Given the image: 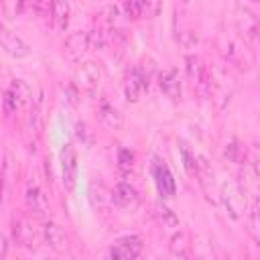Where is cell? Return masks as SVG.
Listing matches in <instances>:
<instances>
[{"label":"cell","mask_w":260,"mask_h":260,"mask_svg":"<svg viewBox=\"0 0 260 260\" xmlns=\"http://www.w3.org/2000/svg\"><path fill=\"white\" fill-rule=\"evenodd\" d=\"M61 181L67 191L75 189L77 181V152L73 142H65L61 148Z\"/></svg>","instance_id":"obj_1"},{"label":"cell","mask_w":260,"mask_h":260,"mask_svg":"<svg viewBox=\"0 0 260 260\" xmlns=\"http://www.w3.org/2000/svg\"><path fill=\"white\" fill-rule=\"evenodd\" d=\"M24 201H26V207L37 213V215H43L47 211V199L43 195V191L37 187V185H30L26 189V195H24Z\"/></svg>","instance_id":"obj_14"},{"label":"cell","mask_w":260,"mask_h":260,"mask_svg":"<svg viewBox=\"0 0 260 260\" xmlns=\"http://www.w3.org/2000/svg\"><path fill=\"white\" fill-rule=\"evenodd\" d=\"M6 252H8V238L0 232V260L6 258Z\"/></svg>","instance_id":"obj_27"},{"label":"cell","mask_w":260,"mask_h":260,"mask_svg":"<svg viewBox=\"0 0 260 260\" xmlns=\"http://www.w3.org/2000/svg\"><path fill=\"white\" fill-rule=\"evenodd\" d=\"M43 110H45V100H43V91H39V95L32 102V110H30V130L39 132L41 124H43Z\"/></svg>","instance_id":"obj_19"},{"label":"cell","mask_w":260,"mask_h":260,"mask_svg":"<svg viewBox=\"0 0 260 260\" xmlns=\"http://www.w3.org/2000/svg\"><path fill=\"white\" fill-rule=\"evenodd\" d=\"M118 167H120L122 173H130L132 167H134V154H132L130 150L122 148V150L118 152Z\"/></svg>","instance_id":"obj_22"},{"label":"cell","mask_w":260,"mask_h":260,"mask_svg":"<svg viewBox=\"0 0 260 260\" xmlns=\"http://www.w3.org/2000/svg\"><path fill=\"white\" fill-rule=\"evenodd\" d=\"M6 91L14 98V102L18 104V108H22L24 104H28V102H30V98H32V91H30L28 83H26V81H22V79H14Z\"/></svg>","instance_id":"obj_17"},{"label":"cell","mask_w":260,"mask_h":260,"mask_svg":"<svg viewBox=\"0 0 260 260\" xmlns=\"http://www.w3.org/2000/svg\"><path fill=\"white\" fill-rule=\"evenodd\" d=\"M100 79H102V69H100V65L93 63V61L83 63V65L77 69V73H75L77 85H81V87L87 89V91L95 89L98 83H100Z\"/></svg>","instance_id":"obj_11"},{"label":"cell","mask_w":260,"mask_h":260,"mask_svg":"<svg viewBox=\"0 0 260 260\" xmlns=\"http://www.w3.org/2000/svg\"><path fill=\"white\" fill-rule=\"evenodd\" d=\"M236 24H238L240 35L246 41H254L256 39V35H258V18L250 8H246V6H238L236 8Z\"/></svg>","instance_id":"obj_10"},{"label":"cell","mask_w":260,"mask_h":260,"mask_svg":"<svg viewBox=\"0 0 260 260\" xmlns=\"http://www.w3.org/2000/svg\"><path fill=\"white\" fill-rule=\"evenodd\" d=\"M2 106H4V114H14L16 110H18V104L14 102V98L8 93V91H4V98H2Z\"/></svg>","instance_id":"obj_25"},{"label":"cell","mask_w":260,"mask_h":260,"mask_svg":"<svg viewBox=\"0 0 260 260\" xmlns=\"http://www.w3.org/2000/svg\"><path fill=\"white\" fill-rule=\"evenodd\" d=\"M12 236L16 240V244L20 248H26L30 252H35L39 248V232L32 225V221L28 217H18L12 225Z\"/></svg>","instance_id":"obj_3"},{"label":"cell","mask_w":260,"mask_h":260,"mask_svg":"<svg viewBox=\"0 0 260 260\" xmlns=\"http://www.w3.org/2000/svg\"><path fill=\"white\" fill-rule=\"evenodd\" d=\"M112 203H116L118 207L122 209H136L138 203H140V197H138V191L126 183V181H120L114 189H112V195H110Z\"/></svg>","instance_id":"obj_9"},{"label":"cell","mask_w":260,"mask_h":260,"mask_svg":"<svg viewBox=\"0 0 260 260\" xmlns=\"http://www.w3.org/2000/svg\"><path fill=\"white\" fill-rule=\"evenodd\" d=\"M148 87V75L140 67H132L124 81V93L128 102H138L144 89Z\"/></svg>","instance_id":"obj_8"},{"label":"cell","mask_w":260,"mask_h":260,"mask_svg":"<svg viewBox=\"0 0 260 260\" xmlns=\"http://www.w3.org/2000/svg\"><path fill=\"white\" fill-rule=\"evenodd\" d=\"M89 49V39H87V32L85 30H75L67 37L65 41V47H63V55L69 63H77L81 61V57L87 53Z\"/></svg>","instance_id":"obj_6"},{"label":"cell","mask_w":260,"mask_h":260,"mask_svg":"<svg viewBox=\"0 0 260 260\" xmlns=\"http://www.w3.org/2000/svg\"><path fill=\"white\" fill-rule=\"evenodd\" d=\"M150 171H152L154 185H156V189H158L160 197H173V195L177 193V183H175V177H173L171 169H169L162 160L154 158V162H152Z\"/></svg>","instance_id":"obj_5"},{"label":"cell","mask_w":260,"mask_h":260,"mask_svg":"<svg viewBox=\"0 0 260 260\" xmlns=\"http://www.w3.org/2000/svg\"><path fill=\"white\" fill-rule=\"evenodd\" d=\"M43 234H45V240L47 244L55 250V252H63L67 248V236L63 232V228L55 221H47L43 225Z\"/></svg>","instance_id":"obj_12"},{"label":"cell","mask_w":260,"mask_h":260,"mask_svg":"<svg viewBox=\"0 0 260 260\" xmlns=\"http://www.w3.org/2000/svg\"><path fill=\"white\" fill-rule=\"evenodd\" d=\"M142 238L140 236H124L114 242L110 256L112 260H136L142 252Z\"/></svg>","instance_id":"obj_4"},{"label":"cell","mask_w":260,"mask_h":260,"mask_svg":"<svg viewBox=\"0 0 260 260\" xmlns=\"http://www.w3.org/2000/svg\"><path fill=\"white\" fill-rule=\"evenodd\" d=\"M100 120H102L108 128H114V130H118V128L124 124V116L120 114V110L114 108V106L108 104V102H102V106H100Z\"/></svg>","instance_id":"obj_15"},{"label":"cell","mask_w":260,"mask_h":260,"mask_svg":"<svg viewBox=\"0 0 260 260\" xmlns=\"http://www.w3.org/2000/svg\"><path fill=\"white\" fill-rule=\"evenodd\" d=\"M181 154H183V165L187 169L189 175H195L197 173V162H195V156L191 154V150L187 146H181Z\"/></svg>","instance_id":"obj_23"},{"label":"cell","mask_w":260,"mask_h":260,"mask_svg":"<svg viewBox=\"0 0 260 260\" xmlns=\"http://www.w3.org/2000/svg\"><path fill=\"white\" fill-rule=\"evenodd\" d=\"M246 225H248V234L252 236L254 242H258V203L252 201L248 217H246Z\"/></svg>","instance_id":"obj_21"},{"label":"cell","mask_w":260,"mask_h":260,"mask_svg":"<svg viewBox=\"0 0 260 260\" xmlns=\"http://www.w3.org/2000/svg\"><path fill=\"white\" fill-rule=\"evenodd\" d=\"M225 57L230 63H234L240 69H250L254 63V55L248 49L246 43L238 41V39H228V47H225Z\"/></svg>","instance_id":"obj_7"},{"label":"cell","mask_w":260,"mask_h":260,"mask_svg":"<svg viewBox=\"0 0 260 260\" xmlns=\"http://www.w3.org/2000/svg\"><path fill=\"white\" fill-rule=\"evenodd\" d=\"M187 73L193 85L203 87V75H205V67L201 65V61L197 57H187Z\"/></svg>","instance_id":"obj_18"},{"label":"cell","mask_w":260,"mask_h":260,"mask_svg":"<svg viewBox=\"0 0 260 260\" xmlns=\"http://www.w3.org/2000/svg\"><path fill=\"white\" fill-rule=\"evenodd\" d=\"M0 195H2V179H0Z\"/></svg>","instance_id":"obj_28"},{"label":"cell","mask_w":260,"mask_h":260,"mask_svg":"<svg viewBox=\"0 0 260 260\" xmlns=\"http://www.w3.org/2000/svg\"><path fill=\"white\" fill-rule=\"evenodd\" d=\"M47 260H49V258H47Z\"/></svg>","instance_id":"obj_29"},{"label":"cell","mask_w":260,"mask_h":260,"mask_svg":"<svg viewBox=\"0 0 260 260\" xmlns=\"http://www.w3.org/2000/svg\"><path fill=\"white\" fill-rule=\"evenodd\" d=\"M171 254H173V260H193L189 254H187V248L185 246H173L171 248Z\"/></svg>","instance_id":"obj_26"},{"label":"cell","mask_w":260,"mask_h":260,"mask_svg":"<svg viewBox=\"0 0 260 260\" xmlns=\"http://www.w3.org/2000/svg\"><path fill=\"white\" fill-rule=\"evenodd\" d=\"M0 47L14 59H24L30 55V45L12 28L0 24Z\"/></svg>","instance_id":"obj_2"},{"label":"cell","mask_w":260,"mask_h":260,"mask_svg":"<svg viewBox=\"0 0 260 260\" xmlns=\"http://www.w3.org/2000/svg\"><path fill=\"white\" fill-rule=\"evenodd\" d=\"M75 134H77V138H79L81 142H85V144H91V140H93L91 130H89L87 124H83V122H77V126H75Z\"/></svg>","instance_id":"obj_24"},{"label":"cell","mask_w":260,"mask_h":260,"mask_svg":"<svg viewBox=\"0 0 260 260\" xmlns=\"http://www.w3.org/2000/svg\"><path fill=\"white\" fill-rule=\"evenodd\" d=\"M158 85L162 89V93L171 100H177L181 98V79H179V73L169 69V71H162L158 75Z\"/></svg>","instance_id":"obj_13"},{"label":"cell","mask_w":260,"mask_h":260,"mask_svg":"<svg viewBox=\"0 0 260 260\" xmlns=\"http://www.w3.org/2000/svg\"><path fill=\"white\" fill-rule=\"evenodd\" d=\"M154 209H156V215H158V219H160V223H162V228H177L179 225V219H177V215L171 211V207H167L162 201H158L156 205H154Z\"/></svg>","instance_id":"obj_20"},{"label":"cell","mask_w":260,"mask_h":260,"mask_svg":"<svg viewBox=\"0 0 260 260\" xmlns=\"http://www.w3.org/2000/svg\"><path fill=\"white\" fill-rule=\"evenodd\" d=\"M69 4L67 2H51V22L59 28V30H65L67 28V22H69Z\"/></svg>","instance_id":"obj_16"}]
</instances>
